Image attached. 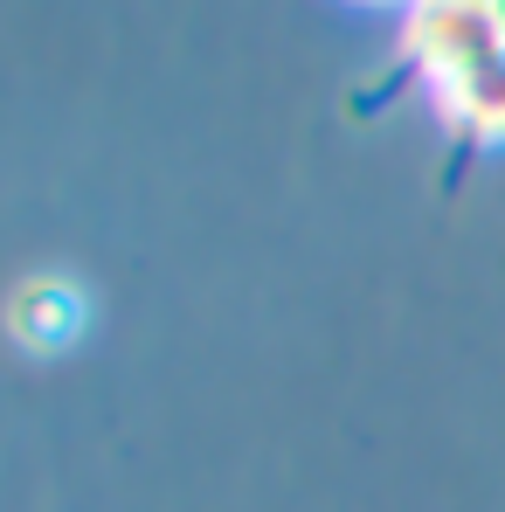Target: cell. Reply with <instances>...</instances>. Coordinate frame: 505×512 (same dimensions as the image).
Returning a JSON list of instances; mask_svg holds the SVG:
<instances>
[{
  "label": "cell",
  "instance_id": "7a4b0ae2",
  "mask_svg": "<svg viewBox=\"0 0 505 512\" xmlns=\"http://www.w3.org/2000/svg\"><path fill=\"white\" fill-rule=\"evenodd\" d=\"M84 326H90V298H84V284L63 277V270L21 277L14 298H7V333L28 353H63V346H77Z\"/></svg>",
  "mask_w": 505,
  "mask_h": 512
},
{
  "label": "cell",
  "instance_id": "3957f363",
  "mask_svg": "<svg viewBox=\"0 0 505 512\" xmlns=\"http://www.w3.org/2000/svg\"><path fill=\"white\" fill-rule=\"evenodd\" d=\"M360 7H416V0H360Z\"/></svg>",
  "mask_w": 505,
  "mask_h": 512
},
{
  "label": "cell",
  "instance_id": "6da1fadb",
  "mask_svg": "<svg viewBox=\"0 0 505 512\" xmlns=\"http://www.w3.org/2000/svg\"><path fill=\"white\" fill-rule=\"evenodd\" d=\"M409 56L450 104V118L499 146L505 139V0H416L409 7Z\"/></svg>",
  "mask_w": 505,
  "mask_h": 512
}]
</instances>
